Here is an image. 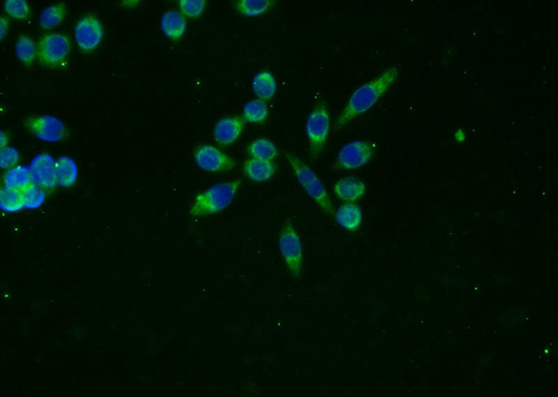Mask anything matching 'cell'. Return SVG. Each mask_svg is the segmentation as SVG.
<instances>
[{
    "label": "cell",
    "instance_id": "obj_28",
    "mask_svg": "<svg viewBox=\"0 0 558 397\" xmlns=\"http://www.w3.org/2000/svg\"><path fill=\"white\" fill-rule=\"evenodd\" d=\"M178 6L181 14L190 19L199 18L206 10V0H179Z\"/></svg>",
    "mask_w": 558,
    "mask_h": 397
},
{
    "label": "cell",
    "instance_id": "obj_25",
    "mask_svg": "<svg viewBox=\"0 0 558 397\" xmlns=\"http://www.w3.org/2000/svg\"><path fill=\"white\" fill-rule=\"evenodd\" d=\"M268 109L265 102L260 99L246 104L243 110V119L253 124H262L267 118Z\"/></svg>",
    "mask_w": 558,
    "mask_h": 397
},
{
    "label": "cell",
    "instance_id": "obj_16",
    "mask_svg": "<svg viewBox=\"0 0 558 397\" xmlns=\"http://www.w3.org/2000/svg\"><path fill=\"white\" fill-rule=\"evenodd\" d=\"M336 223L347 231H357L362 221V212L360 207L352 203L341 205L335 214Z\"/></svg>",
    "mask_w": 558,
    "mask_h": 397
},
{
    "label": "cell",
    "instance_id": "obj_31",
    "mask_svg": "<svg viewBox=\"0 0 558 397\" xmlns=\"http://www.w3.org/2000/svg\"><path fill=\"white\" fill-rule=\"evenodd\" d=\"M10 138L7 133L4 131H1V149H3L7 147L9 143Z\"/></svg>",
    "mask_w": 558,
    "mask_h": 397
},
{
    "label": "cell",
    "instance_id": "obj_26",
    "mask_svg": "<svg viewBox=\"0 0 558 397\" xmlns=\"http://www.w3.org/2000/svg\"><path fill=\"white\" fill-rule=\"evenodd\" d=\"M46 190L31 183L22 190L24 208L35 210L41 207L46 201Z\"/></svg>",
    "mask_w": 558,
    "mask_h": 397
},
{
    "label": "cell",
    "instance_id": "obj_24",
    "mask_svg": "<svg viewBox=\"0 0 558 397\" xmlns=\"http://www.w3.org/2000/svg\"><path fill=\"white\" fill-rule=\"evenodd\" d=\"M29 167L20 165L12 168L5 176L6 186L23 190L32 183Z\"/></svg>",
    "mask_w": 558,
    "mask_h": 397
},
{
    "label": "cell",
    "instance_id": "obj_19",
    "mask_svg": "<svg viewBox=\"0 0 558 397\" xmlns=\"http://www.w3.org/2000/svg\"><path fill=\"white\" fill-rule=\"evenodd\" d=\"M0 207L8 213H15L24 208L22 190L5 186L0 193Z\"/></svg>",
    "mask_w": 558,
    "mask_h": 397
},
{
    "label": "cell",
    "instance_id": "obj_30",
    "mask_svg": "<svg viewBox=\"0 0 558 397\" xmlns=\"http://www.w3.org/2000/svg\"><path fill=\"white\" fill-rule=\"evenodd\" d=\"M10 19L5 16L1 17L0 19V33H1V36H0V39L1 41L3 40L5 37L7 35L10 28Z\"/></svg>",
    "mask_w": 558,
    "mask_h": 397
},
{
    "label": "cell",
    "instance_id": "obj_20",
    "mask_svg": "<svg viewBox=\"0 0 558 397\" xmlns=\"http://www.w3.org/2000/svg\"><path fill=\"white\" fill-rule=\"evenodd\" d=\"M67 11L64 3H58L46 8L39 18L41 27L44 30L53 29L65 19Z\"/></svg>",
    "mask_w": 558,
    "mask_h": 397
},
{
    "label": "cell",
    "instance_id": "obj_32",
    "mask_svg": "<svg viewBox=\"0 0 558 397\" xmlns=\"http://www.w3.org/2000/svg\"><path fill=\"white\" fill-rule=\"evenodd\" d=\"M456 138L459 142L463 141L465 140L464 133L460 131H457V133H456Z\"/></svg>",
    "mask_w": 558,
    "mask_h": 397
},
{
    "label": "cell",
    "instance_id": "obj_15",
    "mask_svg": "<svg viewBox=\"0 0 558 397\" xmlns=\"http://www.w3.org/2000/svg\"><path fill=\"white\" fill-rule=\"evenodd\" d=\"M161 28L168 38L172 41H178L187 29V21L181 13L170 10L162 16Z\"/></svg>",
    "mask_w": 558,
    "mask_h": 397
},
{
    "label": "cell",
    "instance_id": "obj_29",
    "mask_svg": "<svg viewBox=\"0 0 558 397\" xmlns=\"http://www.w3.org/2000/svg\"><path fill=\"white\" fill-rule=\"evenodd\" d=\"M0 159H1V167L3 169H11L15 167L20 161V154L15 147H6L1 149Z\"/></svg>",
    "mask_w": 558,
    "mask_h": 397
},
{
    "label": "cell",
    "instance_id": "obj_8",
    "mask_svg": "<svg viewBox=\"0 0 558 397\" xmlns=\"http://www.w3.org/2000/svg\"><path fill=\"white\" fill-rule=\"evenodd\" d=\"M376 152L371 142L356 140L344 145L339 151L334 167L343 169H354L369 162Z\"/></svg>",
    "mask_w": 558,
    "mask_h": 397
},
{
    "label": "cell",
    "instance_id": "obj_12",
    "mask_svg": "<svg viewBox=\"0 0 558 397\" xmlns=\"http://www.w3.org/2000/svg\"><path fill=\"white\" fill-rule=\"evenodd\" d=\"M244 127L243 118L240 117L224 118L215 127L213 131L215 139L221 147L231 146L239 139Z\"/></svg>",
    "mask_w": 558,
    "mask_h": 397
},
{
    "label": "cell",
    "instance_id": "obj_27",
    "mask_svg": "<svg viewBox=\"0 0 558 397\" xmlns=\"http://www.w3.org/2000/svg\"><path fill=\"white\" fill-rule=\"evenodd\" d=\"M6 13L11 17L26 21L30 17V9L26 0H8L4 5Z\"/></svg>",
    "mask_w": 558,
    "mask_h": 397
},
{
    "label": "cell",
    "instance_id": "obj_17",
    "mask_svg": "<svg viewBox=\"0 0 558 397\" xmlns=\"http://www.w3.org/2000/svg\"><path fill=\"white\" fill-rule=\"evenodd\" d=\"M57 185L62 187H69L76 181L78 169L75 162L70 157H60L55 163Z\"/></svg>",
    "mask_w": 558,
    "mask_h": 397
},
{
    "label": "cell",
    "instance_id": "obj_13",
    "mask_svg": "<svg viewBox=\"0 0 558 397\" xmlns=\"http://www.w3.org/2000/svg\"><path fill=\"white\" fill-rule=\"evenodd\" d=\"M333 189L340 201L350 203L359 201L363 196L366 192V185L359 178L346 177L337 181Z\"/></svg>",
    "mask_w": 558,
    "mask_h": 397
},
{
    "label": "cell",
    "instance_id": "obj_5",
    "mask_svg": "<svg viewBox=\"0 0 558 397\" xmlns=\"http://www.w3.org/2000/svg\"><path fill=\"white\" fill-rule=\"evenodd\" d=\"M278 248L291 275L296 279H300L303 273V246L290 220L285 223L279 234Z\"/></svg>",
    "mask_w": 558,
    "mask_h": 397
},
{
    "label": "cell",
    "instance_id": "obj_22",
    "mask_svg": "<svg viewBox=\"0 0 558 397\" xmlns=\"http://www.w3.org/2000/svg\"><path fill=\"white\" fill-rule=\"evenodd\" d=\"M247 152L251 158L271 161L278 156V151L274 144L266 138H259L253 141L248 147Z\"/></svg>",
    "mask_w": 558,
    "mask_h": 397
},
{
    "label": "cell",
    "instance_id": "obj_4",
    "mask_svg": "<svg viewBox=\"0 0 558 397\" xmlns=\"http://www.w3.org/2000/svg\"><path fill=\"white\" fill-rule=\"evenodd\" d=\"M330 127L328 108L323 101L318 102L309 115L305 126L309 142L310 156L316 159L325 146Z\"/></svg>",
    "mask_w": 558,
    "mask_h": 397
},
{
    "label": "cell",
    "instance_id": "obj_10",
    "mask_svg": "<svg viewBox=\"0 0 558 397\" xmlns=\"http://www.w3.org/2000/svg\"><path fill=\"white\" fill-rule=\"evenodd\" d=\"M104 36V29L100 20L95 16L82 17L75 29V41L84 52L94 50L100 44Z\"/></svg>",
    "mask_w": 558,
    "mask_h": 397
},
{
    "label": "cell",
    "instance_id": "obj_3",
    "mask_svg": "<svg viewBox=\"0 0 558 397\" xmlns=\"http://www.w3.org/2000/svg\"><path fill=\"white\" fill-rule=\"evenodd\" d=\"M285 156L306 192L330 216L335 215V210L327 192L316 173L295 154L286 152Z\"/></svg>",
    "mask_w": 558,
    "mask_h": 397
},
{
    "label": "cell",
    "instance_id": "obj_23",
    "mask_svg": "<svg viewBox=\"0 0 558 397\" xmlns=\"http://www.w3.org/2000/svg\"><path fill=\"white\" fill-rule=\"evenodd\" d=\"M16 55L24 64L30 67L38 55L35 41L27 35L21 36L16 44Z\"/></svg>",
    "mask_w": 558,
    "mask_h": 397
},
{
    "label": "cell",
    "instance_id": "obj_2",
    "mask_svg": "<svg viewBox=\"0 0 558 397\" xmlns=\"http://www.w3.org/2000/svg\"><path fill=\"white\" fill-rule=\"evenodd\" d=\"M242 180L217 183L199 193L191 207L194 217H204L219 214L228 208L234 200Z\"/></svg>",
    "mask_w": 558,
    "mask_h": 397
},
{
    "label": "cell",
    "instance_id": "obj_9",
    "mask_svg": "<svg viewBox=\"0 0 558 397\" xmlns=\"http://www.w3.org/2000/svg\"><path fill=\"white\" fill-rule=\"evenodd\" d=\"M195 159L201 169L214 174L228 172L237 165L232 158L209 145L197 147L195 153Z\"/></svg>",
    "mask_w": 558,
    "mask_h": 397
},
{
    "label": "cell",
    "instance_id": "obj_11",
    "mask_svg": "<svg viewBox=\"0 0 558 397\" xmlns=\"http://www.w3.org/2000/svg\"><path fill=\"white\" fill-rule=\"evenodd\" d=\"M55 163L48 154H41L35 157L29 166L33 183L44 190L53 189L57 185Z\"/></svg>",
    "mask_w": 558,
    "mask_h": 397
},
{
    "label": "cell",
    "instance_id": "obj_7",
    "mask_svg": "<svg viewBox=\"0 0 558 397\" xmlns=\"http://www.w3.org/2000/svg\"><path fill=\"white\" fill-rule=\"evenodd\" d=\"M24 124L30 133L44 142H58L68 137L66 125L54 116H30Z\"/></svg>",
    "mask_w": 558,
    "mask_h": 397
},
{
    "label": "cell",
    "instance_id": "obj_14",
    "mask_svg": "<svg viewBox=\"0 0 558 397\" xmlns=\"http://www.w3.org/2000/svg\"><path fill=\"white\" fill-rule=\"evenodd\" d=\"M276 166L271 160L251 158L243 166L245 176L251 181L262 183L269 180L276 172Z\"/></svg>",
    "mask_w": 558,
    "mask_h": 397
},
{
    "label": "cell",
    "instance_id": "obj_1",
    "mask_svg": "<svg viewBox=\"0 0 558 397\" xmlns=\"http://www.w3.org/2000/svg\"><path fill=\"white\" fill-rule=\"evenodd\" d=\"M397 75V68L392 67L376 79L357 89L350 97L340 116L336 119L334 130L339 131L352 119L373 107L381 95L395 82Z\"/></svg>",
    "mask_w": 558,
    "mask_h": 397
},
{
    "label": "cell",
    "instance_id": "obj_18",
    "mask_svg": "<svg viewBox=\"0 0 558 397\" xmlns=\"http://www.w3.org/2000/svg\"><path fill=\"white\" fill-rule=\"evenodd\" d=\"M252 89L260 100H269L276 93L277 84L273 75L268 71L257 73L252 80Z\"/></svg>",
    "mask_w": 558,
    "mask_h": 397
},
{
    "label": "cell",
    "instance_id": "obj_6",
    "mask_svg": "<svg viewBox=\"0 0 558 397\" xmlns=\"http://www.w3.org/2000/svg\"><path fill=\"white\" fill-rule=\"evenodd\" d=\"M37 48L39 62L44 66L55 68L66 62L71 41L65 34L48 33L40 39Z\"/></svg>",
    "mask_w": 558,
    "mask_h": 397
},
{
    "label": "cell",
    "instance_id": "obj_21",
    "mask_svg": "<svg viewBox=\"0 0 558 397\" xmlns=\"http://www.w3.org/2000/svg\"><path fill=\"white\" fill-rule=\"evenodd\" d=\"M274 3L273 0H241L235 5V8L240 15L252 17L266 13Z\"/></svg>",
    "mask_w": 558,
    "mask_h": 397
}]
</instances>
